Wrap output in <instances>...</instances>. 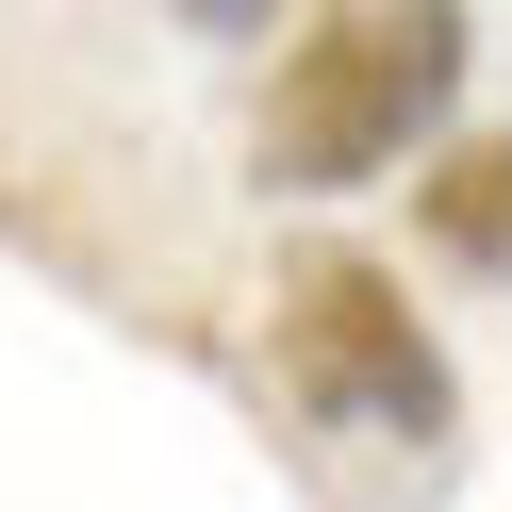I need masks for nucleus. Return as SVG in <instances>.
<instances>
[{"label": "nucleus", "instance_id": "1", "mask_svg": "<svg viewBox=\"0 0 512 512\" xmlns=\"http://www.w3.org/2000/svg\"><path fill=\"white\" fill-rule=\"evenodd\" d=\"M446 83H463V0H314L281 34V67H265L248 166L281 199H347V182H380L430 133Z\"/></svg>", "mask_w": 512, "mask_h": 512}, {"label": "nucleus", "instance_id": "2", "mask_svg": "<svg viewBox=\"0 0 512 512\" xmlns=\"http://www.w3.org/2000/svg\"><path fill=\"white\" fill-rule=\"evenodd\" d=\"M265 364H281V397H298L314 430H397V446L463 430V380H446L430 314H413L397 265H364V248H298V265H281Z\"/></svg>", "mask_w": 512, "mask_h": 512}, {"label": "nucleus", "instance_id": "4", "mask_svg": "<svg viewBox=\"0 0 512 512\" xmlns=\"http://www.w3.org/2000/svg\"><path fill=\"white\" fill-rule=\"evenodd\" d=\"M182 17H199V34H265V0H182Z\"/></svg>", "mask_w": 512, "mask_h": 512}, {"label": "nucleus", "instance_id": "3", "mask_svg": "<svg viewBox=\"0 0 512 512\" xmlns=\"http://www.w3.org/2000/svg\"><path fill=\"white\" fill-rule=\"evenodd\" d=\"M413 232H430L446 265L512 281V133H446V149H430V182H413Z\"/></svg>", "mask_w": 512, "mask_h": 512}]
</instances>
